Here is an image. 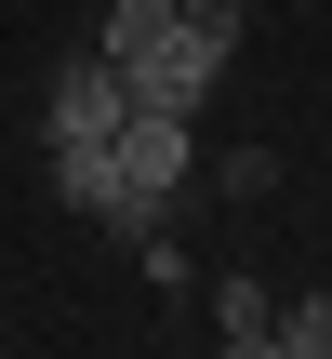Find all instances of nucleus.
<instances>
[{
	"label": "nucleus",
	"mask_w": 332,
	"mask_h": 359,
	"mask_svg": "<svg viewBox=\"0 0 332 359\" xmlns=\"http://www.w3.org/2000/svg\"><path fill=\"white\" fill-rule=\"evenodd\" d=\"M120 120H133V80H120L106 53H67V67H53V93H40V133H80V147H106Z\"/></svg>",
	"instance_id": "nucleus-1"
},
{
	"label": "nucleus",
	"mask_w": 332,
	"mask_h": 359,
	"mask_svg": "<svg viewBox=\"0 0 332 359\" xmlns=\"http://www.w3.org/2000/svg\"><path fill=\"white\" fill-rule=\"evenodd\" d=\"M106 160H120V187H146V200H186V173H200V133H186L173 107H133V120L106 133Z\"/></svg>",
	"instance_id": "nucleus-2"
},
{
	"label": "nucleus",
	"mask_w": 332,
	"mask_h": 359,
	"mask_svg": "<svg viewBox=\"0 0 332 359\" xmlns=\"http://www.w3.org/2000/svg\"><path fill=\"white\" fill-rule=\"evenodd\" d=\"M133 253H146V280H160V293H186V280H200V253H186V226H160V240H133Z\"/></svg>",
	"instance_id": "nucleus-7"
},
{
	"label": "nucleus",
	"mask_w": 332,
	"mask_h": 359,
	"mask_svg": "<svg viewBox=\"0 0 332 359\" xmlns=\"http://www.w3.org/2000/svg\"><path fill=\"white\" fill-rule=\"evenodd\" d=\"M53 200H67V213H106V200H120V160L80 147V133H53Z\"/></svg>",
	"instance_id": "nucleus-4"
},
{
	"label": "nucleus",
	"mask_w": 332,
	"mask_h": 359,
	"mask_svg": "<svg viewBox=\"0 0 332 359\" xmlns=\"http://www.w3.org/2000/svg\"><path fill=\"white\" fill-rule=\"evenodd\" d=\"M226 13H240V0H226Z\"/></svg>",
	"instance_id": "nucleus-8"
},
{
	"label": "nucleus",
	"mask_w": 332,
	"mask_h": 359,
	"mask_svg": "<svg viewBox=\"0 0 332 359\" xmlns=\"http://www.w3.org/2000/svg\"><path fill=\"white\" fill-rule=\"evenodd\" d=\"M173 13H186V0H106V27H93V53H106V67H146V53L173 40Z\"/></svg>",
	"instance_id": "nucleus-3"
},
{
	"label": "nucleus",
	"mask_w": 332,
	"mask_h": 359,
	"mask_svg": "<svg viewBox=\"0 0 332 359\" xmlns=\"http://www.w3.org/2000/svg\"><path fill=\"white\" fill-rule=\"evenodd\" d=\"M213 320H226V333H266V320H279V293H266L253 266H226V280H213Z\"/></svg>",
	"instance_id": "nucleus-6"
},
{
	"label": "nucleus",
	"mask_w": 332,
	"mask_h": 359,
	"mask_svg": "<svg viewBox=\"0 0 332 359\" xmlns=\"http://www.w3.org/2000/svg\"><path fill=\"white\" fill-rule=\"evenodd\" d=\"M266 346H279V359H332V293L279 306V320H266Z\"/></svg>",
	"instance_id": "nucleus-5"
}]
</instances>
